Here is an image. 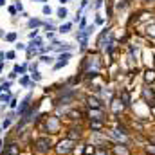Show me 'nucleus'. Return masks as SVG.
Masks as SVG:
<instances>
[{
	"label": "nucleus",
	"instance_id": "nucleus-1",
	"mask_svg": "<svg viewBox=\"0 0 155 155\" xmlns=\"http://www.w3.org/2000/svg\"><path fill=\"white\" fill-rule=\"evenodd\" d=\"M51 146H52V143H51L49 137H38V139L35 141V150H36L38 153H47V152L51 150Z\"/></svg>",
	"mask_w": 155,
	"mask_h": 155
},
{
	"label": "nucleus",
	"instance_id": "nucleus-2",
	"mask_svg": "<svg viewBox=\"0 0 155 155\" xmlns=\"http://www.w3.org/2000/svg\"><path fill=\"white\" fill-rule=\"evenodd\" d=\"M72 144H74V143H72L71 139H65V141H61V143L56 146V152H58L60 155L69 153V152H72Z\"/></svg>",
	"mask_w": 155,
	"mask_h": 155
},
{
	"label": "nucleus",
	"instance_id": "nucleus-3",
	"mask_svg": "<svg viewBox=\"0 0 155 155\" xmlns=\"http://www.w3.org/2000/svg\"><path fill=\"white\" fill-rule=\"evenodd\" d=\"M143 96H144V99L148 101V105H155V92H153V88H150V87L143 88Z\"/></svg>",
	"mask_w": 155,
	"mask_h": 155
},
{
	"label": "nucleus",
	"instance_id": "nucleus-4",
	"mask_svg": "<svg viewBox=\"0 0 155 155\" xmlns=\"http://www.w3.org/2000/svg\"><path fill=\"white\" fill-rule=\"evenodd\" d=\"M58 128H60V121H58L56 117H49V121H47V130L58 132Z\"/></svg>",
	"mask_w": 155,
	"mask_h": 155
},
{
	"label": "nucleus",
	"instance_id": "nucleus-5",
	"mask_svg": "<svg viewBox=\"0 0 155 155\" xmlns=\"http://www.w3.org/2000/svg\"><path fill=\"white\" fill-rule=\"evenodd\" d=\"M58 60H60V61L54 65V69H61L63 65H67V63H69V60H71V52H67V54H61Z\"/></svg>",
	"mask_w": 155,
	"mask_h": 155
},
{
	"label": "nucleus",
	"instance_id": "nucleus-6",
	"mask_svg": "<svg viewBox=\"0 0 155 155\" xmlns=\"http://www.w3.org/2000/svg\"><path fill=\"white\" fill-rule=\"evenodd\" d=\"M87 105H88L90 108H101V101H99L97 97H92V96L87 97Z\"/></svg>",
	"mask_w": 155,
	"mask_h": 155
},
{
	"label": "nucleus",
	"instance_id": "nucleus-7",
	"mask_svg": "<svg viewBox=\"0 0 155 155\" xmlns=\"http://www.w3.org/2000/svg\"><path fill=\"white\" fill-rule=\"evenodd\" d=\"M90 119H94V121H101V119H103V112H101V108H92V110H90Z\"/></svg>",
	"mask_w": 155,
	"mask_h": 155
},
{
	"label": "nucleus",
	"instance_id": "nucleus-8",
	"mask_svg": "<svg viewBox=\"0 0 155 155\" xmlns=\"http://www.w3.org/2000/svg\"><path fill=\"white\" fill-rule=\"evenodd\" d=\"M123 101H119V99H112V112L114 114H119L121 110H123Z\"/></svg>",
	"mask_w": 155,
	"mask_h": 155
},
{
	"label": "nucleus",
	"instance_id": "nucleus-9",
	"mask_svg": "<svg viewBox=\"0 0 155 155\" xmlns=\"http://www.w3.org/2000/svg\"><path fill=\"white\" fill-rule=\"evenodd\" d=\"M114 153H116V155H130V152L126 150V146L117 144V146H114Z\"/></svg>",
	"mask_w": 155,
	"mask_h": 155
},
{
	"label": "nucleus",
	"instance_id": "nucleus-10",
	"mask_svg": "<svg viewBox=\"0 0 155 155\" xmlns=\"http://www.w3.org/2000/svg\"><path fill=\"white\" fill-rule=\"evenodd\" d=\"M79 139V137H81V130H79V128H72V130H69V134H67V139H71V141H72V139Z\"/></svg>",
	"mask_w": 155,
	"mask_h": 155
},
{
	"label": "nucleus",
	"instance_id": "nucleus-11",
	"mask_svg": "<svg viewBox=\"0 0 155 155\" xmlns=\"http://www.w3.org/2000/svg\"><path fill=\"white\" fill-rule=\"evenodd\" d=\"M71 29H72V24H71V22H65V24H61V25L58 27V33L65 35V33H69Z\"/></svg>",
	"mask_w": 155,
	"mask_h": 155
},
{
	"label": "nucleus",
	"instance_id": "nucleus-12",
	"mask_svg": "<svg viewBox=\"0 0 155 155\" xmlns=\"http://www.w3.org/2000/svg\"><path fill=\"white\" fill-rule=\"evenodd\" d=\"M144 81H146V83H153L155 81V71H150V69H148V71L144 72Z\"/></svg>",
	"mask_w": 155,
	"mask_h": 155
},
{
	"label": "nucleus",
	"instance_id": "nucleus-13",
	"mask_svg": "<svg viewBox=\"0 0 155 155\" xmlns=\"http://www.w3.org/2000/svg\"><path fill=\"white\" fill-rule=\"evenodd\" d=\"M56 15H58V18H61V20H65L67 16H69V11H67V7H58V11H56Z\"/></svg>",
	"mask_w": 155,
	"mask_h": 155
},
{
	"label": "nucleus",
	"instance_id": "nucleus-14",
	"mask_svg": "<svg viewBox=\"0 0 155 155\" xmlns=\"http://www.w3.org/2000/svg\"><path fill=\"white\" fill-rule=\"evenodd\" d=\"M29 101H31V96H27V97L22 101V105H20V108H18L20 114H25V110H27V107H29Z\"/></svg>",
	"mask_w": 155,
	"mask_h": 155
},
{
	"label": "nucleus",
	"instance_id": "nucleus-15",
	"mask_svg": "<svg viewBox=\"0 0 155 155\" xmlns=\"http://www.w3.org/2000/svg\"><path fill=\"white\" fill-rule=\"evenodd\" d=\"M94 155H110V153L105 146H97V148H94Z\"/></svg>",
	"mask_w": 155,
	"mask_h": 155
},
{
	"label": "nucleus",
	"instance_id": "nucleus-16",
	"mask_svg": "<svg viewBox=\"0 0 155 155\" xmlns=\"http://www.w3.org/2000/svg\"><path fill=\"white\" fill-rule=\"evenodd\" d=\"M121 101H123V105H130V94L126 90L121 92Z\"/></svg>",
	"mask_w": 155,
	"mask_h": 155
},
{
	"label": "nucleus",
	"instance_id": "nucleus-17",
	"mask_svg": "<svg viewBox=\"0 0 155 155\" xmlns=\"http://www.w3.org/2000/svg\"><path fill=\"white\" fill-rule=\"evenodd\" d=\"M41 24H43V22H41V20H38V18H31V20L27 22V25H29V27H40Z\"/></svg>",
	"mask_w": 155,
	"mask_h": 155
},
{
	"label": "nucleus",
	"instance_id": "nucleus-18",
	"mask_svg": "<svg viewBox=\"0 0 155 155\" xmlns=\"http://www.w3.org/2000/svg\"><path fill=\"white\" fill-rule=\"evenodd\" d=\"M16 38H18V35L15 31H11V33L5 35V41H16Z\"/></svg>",
	"mask_w": 155,
	"mask_h": 155
},
{
	"label": "nucleus",
	"instance_id": "nucleus-19",
	"mask_svg": "<svg viewBox=\"0 0 155 155\" xmlns=\"http://www.w3.org/2000/svg\"><path fill=\"white\" fill-rule=\"evenodd\" d=\"M41 13H43V15H45V16H51V15H52V7H51V5H47V4H45V5H43V7H41Z\"/></svg>",
	"mask_w": 155,
	"mask_h": 155
},
{
	"label": "nucleus",
	"instance_id": "nucleus-20",
	"mask_svg": "<svg viewBox=\"0 0 155 155\" xmlns=\"http://www.w3.org/2000/svg\"><path fill=\"white\" fill-rule=\"evenodd\" d=\"M13 72H15V74H18V72L24 74V72H25V65H15V71H13Z\"/></svg>",
	"mask_w": 155,
	"mask_h": 155
},
{
	"label": "nucleus",
	"instance_id": "nucleus-21",
	"mask_svg": "<svg viewBox=\"0 0 155 155\" xmlns=\"http://www.w3.org/2000/svg\"><path fill=\"white\" fill-rule=\"evenodd\" d=\"M9 155H18V148H16V144H11V148H9Z\"/></svg>",
	"mask_w": 155,
	"mask_h": 155
},
{
	"label": "nucleus",
	"instance_id": "nucleus-22",
	"mask_svg": "<svg viewBox=\"0 0 155 155\" xmlns=\"http://www.w3.org/2000/svg\"><path fill=\"white\" fill-rule=\"evenodd\" d=\"M90 126H92L94 130H97V128H101V126H103V123H101V121H94V123H90Z\"/></svg>",
	"mask_w": 155,
	"mask_h": 155
},
{
	"label": "nucleus",
	"instance_id": "nucleus-23",
	"mask_svg": "<svg viewBox=\"0 0 155 155\" xmlns=\"http://www.w3.org/2000/svg\"><path fill=\"white\" fill-rule=\"evenodd\" d=\"M9 97H11V96H9L7 92H4V94H0V101H5V103H7V101H9Z\"/></svg>",
	"mask_w": 155,
	"mask_h": 155
},
{
	"label": "nucleus",
	"instance_id": "nucleus-24",
	"mask_svg": "<svg viewBox=\"0 0 155 155\" xmlns=\"http://www.w3.org/2000/svg\"><path fill=\"white\" fill-rule=\"evenodd\" d=\"M7 11H9V15H11V16H15V15H16V7H15V5H9V7H7Z\"/></svg>",
	"mask_w": 155,
	"mask_h": 155
},
{
	"label": "nucleus",
	"instance_id": "nucleus-25",
	"mask_svg": "<svg viewBox=\"0 0 155 155\" xmlns=\"http://www.w3.org/2000/svg\"><path fill=\"white\" fill-rule=\"evenodd\" d=\"M103 2H105V0H96V4H94V9H101V7H103Z\"/></svg>",
	"mask_w": 155,
	"mask_h": 155
},
{
	"label": "nucleus",
	"instance_id": "nucleus-26",
	"mask_svg": "<svg viewBox=\"0 0 155 155\" xmlns=\"http://www.w3.org/2000/svg\"><path fill=\"white\" fill-rule=\"evenodd\" d=\"M33 79H35V81H40V79H41V74H40V72H36V71H35V72H33Z\"/></svg>",
	"mask_w": 155,
	"mask_h": 155
},
{
	"label": "nucleus",
	"instance_id": "nucleus-27",
	"mask_svg": "<svg viewBox=\"0 0 155 155\" xmlns=\"http://www.w3.org/2000/svg\"><path fill=\"white\" fill-rule=\"evenodd\" d=\"M40 60H41L43 63H51V61H52V58H51V56H41Z\"/></svg>",
	"mask_w": 155,
	"mask_h": 155
},
{
	"label": "nucleus",
	"instance_id": "nucleus-28",
	"mask_svg": "<svg viewBox=\"0 0 155 155\" xmlns=\"http://www.w3.org/2000/svg\"><path fill=\"white\" fill-rule=\"evenodd\" d=\"M15 7H16V11H24V5H22L20 0H16V5H15Z\"/></svg>",
	"mask_w": 155,
	"mask_h": 155
},
{
	"label": "nucleus",
	"instance_id": "nucleus-29",
	"mask_svg": "<svg viewBox=\"0 0 155 155\" xmlns=\"http://www.w3.org/2000/svg\"><path fill=\"white\" fill-rule=\"evenodd\" d=\"M5 58H7V60H13V58H15V51H9V52H5Z\"/></svg>",
	"mask_w": 155,
	"mask_h": 155
},
{
	"label": "nucleus",
	"instance_id": "nucleus-30",
	"mask_svg": "<svg viewBox=\"0 0 155 155\" xmlns=\"http://www.w3.org/2000/svg\"><path fill=\"white\" fill-rule=\"evenodd\" d=\"M146 29H148V33L152 31V36H155V24H152V25H148Z\"/></svg>",
	"mask_w": 155,
	"mask_h": 155
},
{
	"label": "nucleus",
	"instance_id": "nucleus-31",
	"mask_svg": "<svg viewBox=\"0 0 155 155\" xmlns=\"http://www.w3.org/2000/svg\"><path fill=\"white\" fill-rule=\"evenodd\" d=\"M103 22H105V18H103L101 15H97V16H96V24H103Z\"/></svg>",
	"mask_w": 155,
	"mask_h": 155
},
{
	"label": "nucleus",
	"instance_id": "nucleus-32",
	"mask_svg": "<svg viewBox=\"0 0 155 155\" xmlns=\"http://www.w3.org/2000/svg\"><path fill=\"white\" fill-rule=\"evenodd\" d=\"M27 47L24 45V43H16V51H25Z\"/></svg>",
	"mask_w": 155,
	"mask_h": 155
},
{
	"label": "nucleus",
	"instance_id": "nucleus-33",
	"mask_svg": "<svg viewBox=\"0 0 155 155\" xmlns=\"http://www.w3.org/2000/svg\"><path fill=\"white\" fill-rule=\"evenodd\" d=\"M20 83H22V85H29V78H27V76H24L22 79H20Z\"/></svg>",
	"mask_w": 155,
	"mask_h": 155
},
{
	"label": "nucleus",
	"instance_id": "nucleus-34",
	"mask_svg": "<svg viewBox=\"0 0 155 155\" xmlns=\"http://www.w3.org/2000/svg\"><path fill=\"white\" fill-rule=\"evenodd\" d=\"M9 124H11V119H5V121H4V123H2V126H4V128H7V126H9Z\"/></svg>",
	"mask_w": 155,
	"mask_h": 155
},
{
	"label": "nucleus",
	"instance_id": "nucleus-35",
	"mask_svg": "<svg viewBox=\"0 0 155 155\" xmlns=\"http://www.w3.org/2000/svg\"><path fill=\"white\" fill-rule=\"evenodd\" d=\"M29 36H31V38H36V36H38V31H36V29H35V31H33V33H29Z\"/></svg>",
	"mask_w": 155,
	"mask_h": 155
},
{
	"label": "nucleus",
	"instance_id": "nucleus-36",
	"mask_svg": "<svg viewBox=\"0 0 155 155\" xmlns=\"http://www.w3.org/2000/svg\"><path fill=\"white\" fill-rule=\"evenodd\" d=\"M67 2H69V0H60V4H61V5H63V4H67Z\"/></svg>",
	"mask_w": 155,
	"mask_h": 155
},
{
	"label": "nucleus",
	"instance_id": "nucleus-37",
	"mask_svg": "<svg viewBox=\"0 0 155 155\" xmlns=\"http://www.w3.org/2000/svg\"><path fill=\"white\" fill-rule=\"evenodd\" d=\"M5 2H7V0H0V5H5Z\"/></svg>",
	"mask_w": 155,
	"mask_h": 155
},
{
	"label": "nucleus",
	"instance_id": "nucleus-38",
	"mask_svg": "<svg viewBox=\"0 0 155 155\" xmlns=\"http://www.w3.org/2000/svg\"><path fill=\"white\" fill-rule=\"evenodd\" d=\"M35 2H45V0H35Z\"/></svg>",
	"mask_w": 155,
	"mask_h": 155
},
{
	"label": "nucleus",
	"instance_id": "nucleus-39",
	"mask_svg": "<svg viewBox=\"0 0 155 155\" xmlns=\"http://www.w3.org/2000/svg\"><path fill=\"white\" fill-rule=\"evenodd\" d=\"M144 2H155V0H144Z\"/></svg>",
	"mask_w": 155,
	"mask_h": 155
},
{
	"label": "nucleus",
	"instance_id": "nucleus-40",
	"mask_svg": "<svg viewBox=\"0 0 155 155\" xmlns=\"http://www.w3.org/2000/svg\"><path fill=\"white\" fill-rule=\"evenodd\" d=\"M0 150H2V141H0Z\"/></svg>",
	"mask_w": 155,
	"mask_h": 155
},
{
	"label": "nucleus",
	"instance_id": "nucleus-41",
	"mask_svg": "<svg viewBox=\"0 0 155 155\" xmlns=\"http://www.w3.org/2000/svg\"><path fill=\"white\" fill-rule=\"evenodd\" d=\"M0 92H2V85H0Z\"/></svg>",
	"mask_w": 155,
	"mask_h": 155
}]
</instances>
